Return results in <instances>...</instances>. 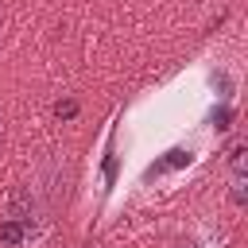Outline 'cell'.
<instances>
[{
	"instance_id": "cell-1",
	"label": "cell",
	"mask_w": 248,
	"mask_h": 248,
	"mask_svg": "<svg viewBox=\"0 0 248 248\" xmlns=\"http://www.w3.org/2000/svg\"><path fill=\"white\" fill-rule=\"evenodd\" d=\"M0 143H4V112H0Z\"/></svg>"
}]
</instances>
